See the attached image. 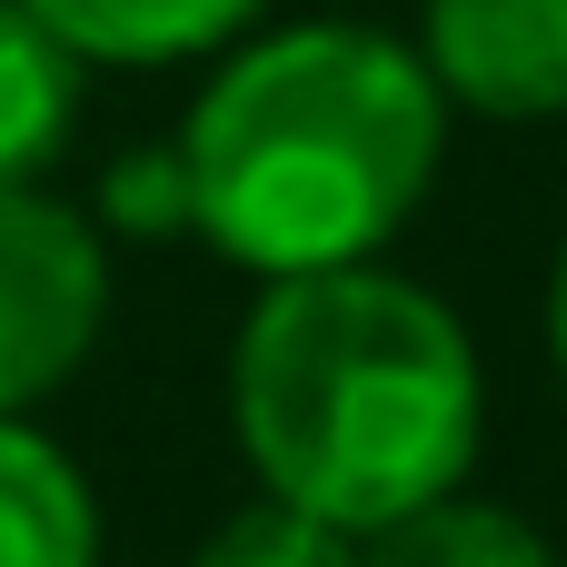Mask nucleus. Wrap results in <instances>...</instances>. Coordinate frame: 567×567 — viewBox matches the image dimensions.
I'll list each match as a JSON object with an SVG mask.
<instances>
[{"mask_svg":"<svg viewBox=\"0 0 567 567\" xmlns=\"http://www.w3.org/2000/svg\"><path fill=\"white\" fill-rule=\"evenodd\" d=\"M229 439L279 508L379 538L468 488L488 379L458 309L379 259L269 279L229 339Z\"/></svg>","mask_w":567,"mask_h":567,"instance_id":"f257e3e1","label":"nucleus"},{"mask_svg":"<svg viewBox=\"0 0 567 567\" xmlns=\"http://www.w3.org/2000/svg\"><path fill=\"white\" fill-rule=\"evenodd\" d=\"M169 150L189 179V229L269 289L369 269L419 219L449 150V100L409 40L369 20H299L239 40Z\"/></svg>","mask_w":567,"mask_h":567,"instance_id":"f03ea898","label":"nucleus"},{"mask_svg":"<svg viewBox=\"0 0 567 567\" xmlns=\"http://www.w3.org/2000/svg\"><path fill=\"white\" fill-rule=\"evenodd\" d=\"M110 319V249L50 189H0V419L80 379Z\"/></svg>","mask_w":567,"mask_h":567,"instance_id":"7ed1b4c3","label":"nucleus"},{"mask_svg":"<svg viewBox=\"0 0 567 567\" xmlns=\"http://www.w3.org/2000/svg\"><path fill=\"white\" fill-rule=\"evenodd\" d=\"M419 60L449 110L558 120L567 110V0H429Z\"/></svg>","mask_w":567,"mask_h":567,"instance_id":"20e7f679","label":"nucleus"},{"mask_svg":"<svg viewBox=\"0 0 567 567\" xmlns=\"http://www.w3.org/2000/svg\"><path fill=\"white\" fill-rule=\"evenodd\" d=\"M80 70H169L199 50H239L269 0H20Z\"/></svg>","mask_w":567,"mask_h":567,"instance_id":"39448f33","label":"nucleus"},{"mask_svg":"<svg viewBox=\"0 0 567 567\" xmlns=\"http://www.w3.org/2000/svg\"><path fill=\"white\" fill-rule=\"evenodd\" d=\"M0 567H100V498L30 419H0Z\"/></svg>","mask_w":567,"mask_h":567,"instance_id":"423d86ee","label":"nucleus"},{"mask_svg":"<svg viewBox=\"0 0 567 567\" xmlns=\"http://www.w3.org/2000/svg\"><path fill=\"white\" fill-rule=\"evenodd\" d=\"M70 130H80V60L20 0H0V189H40Z\"/></svg>","mask_w":567,"mask_h":567,"instance_id":"0eeeda50","label":"nucleus"},{"mask_svg":"<svg viewBox=\"0 0 567 567\" xmlns=\"http://www.w3.org/2000/svg\"><path fill=\"white\" fill-rule=\"evenodd\" d=\"M359 567H567V558L518 518V508L458 488V498H439V508H419V518L359 538Z\"/></svg>","mask_w":567,"mask_h":567,"instance_id":"6e6552de","label":"nucleus"},{"mask_svg":"<svg viewBox=\"0 0 567 567\" xmlns=\"http://www.w3.org/2000/svg\"><path fill=\"white\" fill-rule=\"evenodd\" d=\"M189 567H359V538H339V528H319V518H299L279 498H249L239 518H219L199 538Z\"/></svg>","mask_w":567,"mask_h":567,"instance_id":"1a4fd4ad","label":"nucleus"},{"mask_svg":"<svg viewBox=\"0 0 567 567\" xmlns=\"http://www.w3.org/2000/svg\"><path fill=\"white\" fill-rule=\"evenodd\" d=\"M100 219H110V229H130V239H169V229H189L179 150H130V159L100 179Z\"/></svg>","mask_w":567,"mask_h":567,"instance_id":"9d476101","label":"nucleus"},{"mask_svg":"<svg viewBox=\"0 0 567 567\" xmlns=\"http://www.w3.org/2000/svg\"><path fill=\"white\" fill-rule=\"evenodd\" d=\"M548 369L567 389V239H558V269H548Z\"/></svg>","mask_w":567,"mask_h":567,"instance_id":"9b49d317","label":"nucleus"}]
</instances>
